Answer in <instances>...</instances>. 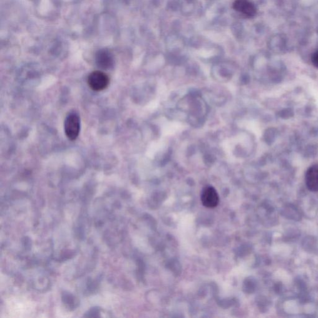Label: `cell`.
<instances>
[{
    "label": "cell",
    "instance_id": "cell-1",
    "mask_svg": "<svg viewBox=\"0 0 318 318\" xmlns=\"http://www.w3.org/2000/svg\"><path fill=\"white\" fill-rule=\"evenodd\" d=\"M87 82L94 91L101 92L107 89L110 83V78L105 72L96 71L90 74Z\"/></svg>",
    "mask_w": 318,
    "mask_h": 318
},
{
    "label": "cell",
    "instance_id": "cell-2",
    "mask_svg": "<svg viewBox=\"0 0 318 318\" xmlns=\"http://www.w3.org/2000/svg\"><path fill=\"white\" fill-rule=\"evenodd\" d=\"M65 134L71 141H75L80 130V120L77 114L72 112L67 116L64 123Z\"/></svg>",
    "mask_w": 318,
    "mask_h": 318
},
{
    "label": "cell",
    "instance_id": "cell-3",
    "mask_svg": "<svg viewBox=\"0 0 318 318\" xmlns=\"http://www.w3.org/2000/svg\"><path fill=\"white\" fill-rule=\"evenodd\" d=\"M201 200L204 206L208 208H214L218 206L220 202V197L215 188L207 186L203 189Z\"/></svg>",
    "mask_w": 318,
    "mask_h": 318
},
{
    "label": "cell",
    "instance_id": "cell-4",
    "mask_svg": "<svg viewBox=\"0 0 318 318\" xmlns=\"http://www.w3.org/2000/svg\"><path fill=\"white\" fill-rule=\"evenodd\" d=\"M233 8L246 18L254 17L257 13L256 6L250 0H235Z\"/></svg>",
    "mask_w": 318,
    "mask_h": 318
},
{
    "label": "cell",
    "instance_id": "cell-5",
    "mask_svg": "<svg viewBox=\"0 0 318 318\" xmlns=\"http://www.w3.org/2000/svg\"><path fill=\"white\" fill-rule=\"evenodd\" d=\"M306 187L309 190L318 191V164L313 165L308 169L305 175Z\"/></svg>",
    "mask_w": 318,
    "mask_h": 318
},
{
    "label": "cell",
    "instance_id": "cell-6",
    "mask_svg": "<svg viewBox=\"0 0 318 318\" xmlns=\"http://www.w3.org/2000/svg\"><path fill=\"white\" fill-rule=\"evenodd\" d=\"M97 65L103 70L110 69L113 65V58L111 54L107 51H101L96 54Z\"/></svg>",
    "mask_w": 318,
    "mask_h": 318
},
{
    "label": "cell",
    "instance_id": "cell-7",
    "mask_svg": "<svg viewBox=\"0 0 318 318\" xmlns=\"http://www.w3.org/2000/svg\"><path fill=\"white\" fill-rule=\"evenodd\" d=\"M311 61L316 68L318 69V50L313 53L312 57H311Z\"/></svg>",
    "mask_w": 318,
    "mask_h": 318
}]
</instances>
